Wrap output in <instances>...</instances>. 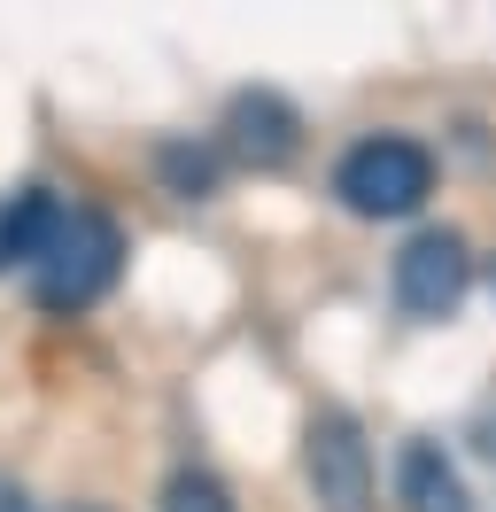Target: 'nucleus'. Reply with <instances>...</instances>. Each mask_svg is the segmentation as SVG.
<instances>
[{"instance_id": "obj_8", "label": "nucleus", "mask_w": 496, "mask_h": 512, "mask_svg": "<svg viewBox=\"0 0 496 512\" xmlns=\"http://www.w3.org/2000/svg\"><path fill=\"white\" fill-rule=\"evenodd\" d=\"M155 179L179 202H210L225 179V148L217 140H155Z\"/></svg>"}, {"instance_id": "obj_4", "label": "nucleus", "mask_w": 496, "mask_h": 512, "mask_svg": "<svg viewBox=\"0 0 496 512\" xmlns=\"http://www.w3.org/2000/svg\"><path fill=\"white\" fill-rule=\"evenodd\" d=\"M303 481L318 512H372V443L349 412H318L303 427Z\"/></svg>"}, {"instance_id": "obj_11", "label": "nucleus", "mask_w": 496, "mask_h": 512, "mask_svg": "<svg viewBox=\"0 0 496 512\" xmlns=\"http://www.w3.org/2000/svg\"><path fill=\"white\" fill-rule=\"evenodd\" d=\"M70 512H109V505H70Z\"/></svg>"}, {"instance_id": "obj_10", "label": "nucleus", "mask_w": 496, "mask_h": 512, "mask_svg": "<svg viewBox=\"0 0 496 512\" xmlns=\"http://www.w3.org/2000/svg\"><path fill=\"white\" fill-rule=\"evenodd\" d=\"M0 512H31V497H24V489H8V481H0Z\"/></svg>"}, {"instance_id": "obj_6", "label": "nucleus", "mask_w": 496, "mask_h": 512, "mask_svg": "<svg viewBox=\"0 0 496 512\" xmlns=\"http://www.w3.org/2000/svg\"><path fill=\"white\" fill-rule=\"evenodd\" d=\"M62 225H70V210H62L55 187L8 194V210H0V280H8V272H31V280H39V264L55 256Z\"/></svg>"}, {"instance_id": "obj_3", "label": "nucleus", "mask_w": 496, "mask_h": 512, "mask_svg": "<svg viewBox=\"0 0 496 512\" xmlns=\"http://www.w3.org/2000/svg\"><path fill=\"white\" fill-rule=\"evenodd\" d=\"M388 288H396V311L403 319H450L473 288V249H465L458 225H419L411 241L396 249V272H388Z\"/></svg>"}, {"instance_id": "obj_2", "label": "nucleus", "mask_w": 496, "mask_h": 512, "mask_svg": "<svg viewBox=\"0 0 496 512\" xmlns=\"http://www.w3.org/2000/svg\"><path fill=\"white\" fill-rule=\"evenodd\" d=\"M117 280H124V225L109 210H70V225H62L55 256L39 264L31 295H39V311L70 319V311H93Z\"/></svg>"}, {"instance_id": "obj_1", "label": "nucleus", "mask_w": 496, "mask_h": 512, "mask_svg": "<svg viewBox=\"0 0 496 512\" xmlns=\"http://www.w3.org/2000/svg\"><path fill=\"white\" fill-rule=\"evenodd\" d=\"M334 194L349 218H419L434 194V156L411 132H365L357 148H341L334 163Z\"/></svg>"}, {"instance_id": "obj_5", "label": "nucleus", "mask_w": 496, "mask_h": 512, "mask_svg": "<svg viewBox=\"0 0 496 512\" xmlns=\"http://www.w3.org/2000/svg\"><path fill=\"white\" fill-rule=\"evenodd\" d=\"M225 156L233 163H248V171H287L295 163V148H303V109L287 94H272V86H248V94H233L225 101Z\"/></svg>"}, {"instance_id": "obj_9", "label": "nucleus", "mask_w": 496, "mask_h": 512, "mask_svg": "<svg viewBox=\"0 0 496 512\" xmlns=\"http://www.w3.org/2000/svg\"><path fill=\"white\" fill-rule=\"evenodd\" d=\"M155 512H241V505H233V489H225L210 466H179V474L163 481Z\"/></svg>"}, {"instance_id": "obj_7", "label": "nucleus", "mask_w": 496, "mask_h": 512, "mask_svg": "<svg viewBox=\"0 0 496 512\" xmlns=\"http://www.w3.org/2000/svg\"><path fill=\"white\" fill-rule=\"evenodd\" d=\"M396 505L403 512H473L458 466L442 458V443H403L396 450Z\"/></svg>"}]
</instances>
